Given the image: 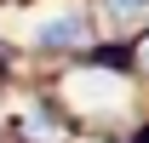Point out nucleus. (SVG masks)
<instances>
[{"label":"nucleus","mask_w":149,"mask_h":143,"mask_svg":"<svg viewBox=\"0 0 149 143\" xmlns=\"http://www.w3.org/2000/svg\"><path fill=\"white\" fill-rule=\"evenodd\" d=\"M69 97H80L86 109H109V103H120V80L115 74H74Z\"/></svg>","instance_id":"f03ea898"},{"label":"nucleus","mask_w":149,"mask_h":143,"mask_svg":"<svg viewBox=\"0 0 149 143\" xmlns=\"http://www.w3.org/2000/svg\"><path fill=\"white\" fill-rule=\"evenodd\" d=\"M109 6H115V17H120V23H126V17H138V12H143V0H109Z\"/></svg>","instance_id":"7ed1b4c3"},{"label":"nucleus","mask_w":149,"mask_h":143,"mask_svg":"<svg viewBox=\"0 0 149 143\" xmlns=\"http://www.w3.org/2000/svg\"><path fill=\"white\" fill-rule=\"evenodd\" d=\"M86 35H92V23H86V12H74V6L35 23V40H40V46H86Z\"/></svg>","instance_id":"f257e3e1"},{"label":"nucleus","mask_w":149,"mask_h":143,"mask_svg":"<svg viewBox=\"0 0 149 143\" xmlns=\"http://www.w3.org/2000/svg\"><path fill=\"white\" fill-rule=\"evenodd\" d=\"M143 57H149V46H143Z\"/></svg>","instance_id":"20e7f679"}]
</instances>
